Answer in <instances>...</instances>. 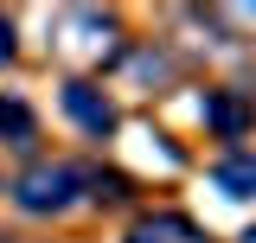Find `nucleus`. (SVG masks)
Listing matches in <instances>:
<instances>
[{
  "instance_id": "obj_1",
  "label": "nucleus",
  "mask_w": 256,
  "mask_h": 243,
  "mask_svg": "<svg viewBox=\"0 0 256 243\" xmlns=\"http://www.w3.org/2000/svg\"><path fill=\"white\" fill-rule=\"evenodd\" d=\"M84 192V166H64V160H45V166H26L13 180V205L32 218H52V212H70Z\"/></svg>"
},
{
  "instance_id": "obj_2",
  "label": "nucleus",
  "mask_w": 256,
  "mask_h": 243,
  "mask_svg": "<svg viewBox=\"0 0 256 243\" xmlns=\"http://www.w3.org/2000/svg\"><path fill=\"white\" fill-rule=\"evenodd\" d=\"M64 116L77 122L84 134H96V141L116 128V109H109V96H102V90H90V84H64Z\"/></svg>"
},
{
  "instance_id": "obj_3",
  "label": "nucleus",
  "mask_w": 256,
  "mask_h": 243,
  "mask_svg": "<svg viewBox=\"0 0 256 243\" xmlns=\"http://www.w3.org/2000/svg\"><path fill=\"white\" fill-rule=\"evenodd\" d=\"M128 243H212L192 218H180V212H154V218H141L134 230H128Z\"/></svg>"
},
{
  "instance_id": "obj_4",
  "label": "nucleus",
  "mask_w": 256,
  "mask_h": 243,
  "mask_svg": "<svg viewBox=\"0 0 256 243\" xmlns=\"http://www.w3.org/2000/svg\"><path fill=\"white\" fill-rule=\"evenodd\" d=\"M205 128L224 134V141H237V134L250 128V102L230 96V90H205Z\"/></svg>"
},
{
  "instance_id": "obj_5",
  "label": "nucleus",
  "mask_w": 256,
  "mask_h": 243,
  "mask_svg": "<svg viewBox=\"0 0 256 243\" xmlns=\"http://www.w3.org/2000/svg\"><path fill=\"white\" fill-rule=\"evenodd\" d=\"M212 186H218L224 198H256V154H230L212 166Z\"/></svg>"
},
{
  "instance_id": "obj_6",
  "label": "nucleus",
  "mask_w": 256,
  "mask_h": 243,
  "mask_svg": "<svg viewBox=\"0 0 256 243\" xmlns=\"http://www.w3.org/2000/svg\"><path fill=\"white\" fill-rule=\"evenodd\" d=\"M32 128H38V122H32L26 102H20V96H0V134H6L13 148H26V141H32Z\"/></svg>"
},
{
  "instance_id": "obj_7",
  "label": "nucleus",
  "mask_w": 256,
  "mask_h": 243,
  "mask_svg": "<svg viewBox=\"0 0 256 243\" xmlns=\"http://www.w3.org/2000/svg\"><path fill=\"white\" fill-rule=\"evenodd\" d=\"M84 186H90L96 205H122V198H128V180H122V173H102V166H90V173H84Z\"/></svg>"
},
{
  "instance_id": "obj_8",
  "label": "nucleus",
  "mask_w": 256,
  "mask_h": 243,
  "mask_svg": "<svg viewBox=\"0 0 256 243\" xmlns=\"http://www.w3.org/2000/svg\"><path fill=\"white\" fill-rule=\"evenodd\" d=\"M13 58V26H6V20H0V64Z\"/></svg>"
}]
</instances>
